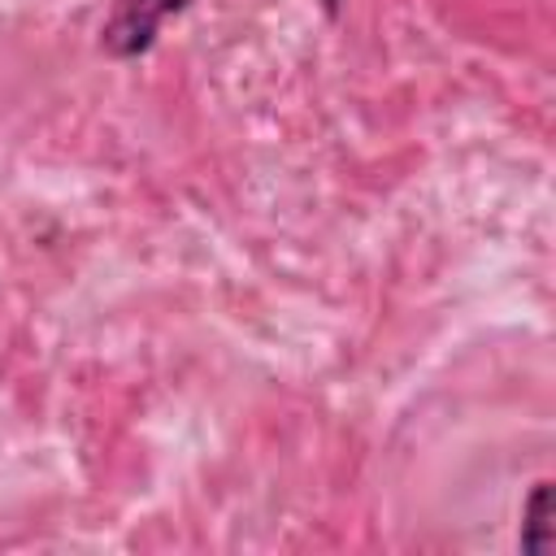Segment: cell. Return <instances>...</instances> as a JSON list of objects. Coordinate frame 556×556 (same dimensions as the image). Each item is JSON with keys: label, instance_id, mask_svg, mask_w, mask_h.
Segmentation results:
<instances>
[{"label": "cell", "instance_id": "obj_1", "mask_svg": "<svg viewBox=\"0 0 556 556\" xmlns=\"http://www.w3.org/2000/svg\"><path fill=\"white\" fill-rule=\"evenodd\" d=\"M191 9V0H117L100 26V52L109 61H135L156 43V30Z\"/></svg>", "mask_w": 556, "mask_h": 556}, {"label": "cell", "instance_id": "obj_2", "mask_svg": "<svg viewBox=\"0 0 556 556\" xmlns=\"http://www.w3.org/2000/svg\"><path fill=\"white\" fill-rule=\"evenodd\" d=\"M556 526H552V478H539L521 508V547L526 552H552Z\"/></svg>", "mask_w": 556, "mask_h": 556}, {"label": "cell", "instance_id": "obj_3", "mask_svg": "<svg viewBox=\"0 0 556 556\" xmlns=\"http://www.w3.org/2000/svg\"><path fill=\"white\" fill-rule=\"evenodd\" d=\"M321 9H326L330 17H339V0H321Z\"/></svg>", "mask_w": 556, "mask_h": 556}]
</instances>
